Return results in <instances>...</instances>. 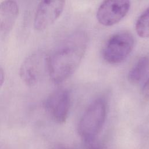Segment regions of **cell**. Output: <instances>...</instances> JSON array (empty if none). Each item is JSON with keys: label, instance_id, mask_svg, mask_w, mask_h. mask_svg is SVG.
<instances>
[{"label": "cell", "instance_id": "7c38bea8", "mask_svg": "<svg viewBox=\"0 0 149 149\" xmlns=\"http://www.w3.org/2000/svg\"><path fill=\"white\" fill-rule=\"evenodd\" d=\"M142 94L143 97L145 99L149 101V77L145 82L143 90H142Z\"/></svg>", "mask_w": 149, "mask_h": 149}, {"label": "cell", "instance_id": "3957f363", "mask_svg": "<svg viewBox=\"0 0 149 149\" xmlns=\"http://www.w3.org/2000/svg\"><path fill=\"white\" fill-rule=\"evenodd\" d=\"M134 44V39L130 33L126 31L116 33L106 42L102 50L103 58L111 64L120 63L130 55Z\"/></svg>", "mask_w": 149, "mask_h": 149}, {"label": "cell", "instance_id": "ba28073f", "mask_svg": "<svg viewBox=\"0 0 149 149\" xmlns=\"http://www.w3.org/2000/svg\"><path fill=\"white\" fill-rule=\"evenodd\" d=\"M16 2L4 1L0 3V43L5 40L13 28L19 16Z\"/></svg>", "mask_w": 149, "mask_h": 149}, {"label": "cell", "instance_id": "5b68a950", "mask_svg": "<svg viewBox=\"0 0 149 149\" xmlns=\"http://www.w3.org/2000/svg\"><path fill=\"white\" fill-rule=\"evenodd\" d=\"M43 105L45 111L55 122L64 123L70 108V93L66 89L56 90L48 96Z\"/></svg>", "mask_w": 149, "mask_h": 149}, {"label": "cell", "instance_id": "4fadbf2b", "mask_svg": "<svg viewBox=\"0 0 149 149\" xmlns=\"http://www.w3.org/2000/svg\"><path fill=\"white\" fill-rule=\"evenodd\" d=\"M5 80V73L3 69L0 66V88L2 86Z\"/></svg>", "mask_w": 149, "mask_h": 149}, {"label": "cell", "instance_id": "8fae6325", "mask_svg": "<svg viewBox=\"0 0 149 149\" xmlns=\"http://www.w3.org/2000/svg\"><path fill=\"white\" fill-rule=\"evenodd\" d=\"M86 149H103L101 146L97 141L96 139L84 141Z\"/></svg>", "mask_w": 149, "mask_h": 149}, {"label": "cell", "instance_id": "9c48e42d", "mask_svg": "<svg viewBox=\"0 0 149 149\" xmlns=\"http://www.w3.org/2000/svg\"><path fill=\"white\" fill-rule=\"evenodd\" d=\"M149 66L147 56L141 57L129 70L127 75L129 81L133 84L139 83L144 77Z\"/></svg>", "mask_w": 149, "mask_h": 149}, {"label": "cell", "instance_id": "52a82bcc", "mask_svg": "<svg viewBox=\"0 0 149 149\" xmlns=\"http://www.w3.org/2000/svg\"><path fill=\"white\" fill-rule=\"evenodd\" d=\"M130 7L129 1H105L97 10V19L102 25L113 26L119 22L127 15Z\"/></svg>", "mask_w": 149, "mask_h": 149}, {"label": "cell", "instance_id": "30bf717a", "mask_svg": "<svg viewBox=\"0 0 149 149\" xmlns=\"http://www.w3.org/2000/svg\"><path fill=\"white\" fill-rule=\"evenodd\" d=\"M136 31L141 38H149V8L139 17L136 23Z\"/></svg>", "mask_w": 149, "mask_h": 149}, {"label": "cell", "instance_id": "8992f818", "mask_svg": "<svg viewBox=\"0 0 149 149\" xmlns=\"http://www.w3.org/2000/svg\"><path fill=\"white\" fill-rule=\"evenodd\" d=\"M65 5V1L62 0L41 1L34 13V29L42 31L51 26L61 16Z\"/></svg>", "mask_w": 149, "mask_h": 149}, {"label": "cell", "instance_id": "277c9868", "mask_svg": "<svg viewBox=\"0 0 149 149\" xmlns=\"http://www.w3.org/2000/svg\"><path fill=\"white\" fill-rule=\"evenodd\" d=\"M48 56L44 52L36 51L23 61L19 76L26 85L33 87L40 83L46 73H48Z\"/></svg>", "mask_w": 149, "mask_h": 149}, {"label": "cell", "instance_id": "6da1fadb", "mask_svg": "<svg viewBox=\"0 0 149 149\" xmlns=\"http://www.w3.org/2000/svg\"><path fill=\"white\" fill-rule=\"evenodd\" d=\"M87 43L84 33H75L48 56V74L54 83H62L73 74L85 54Z\"/></svg>", "mask_w": 149, "mask_h": 149}, {"label": "cell", "instance_id": "7a4b0ae2", "mask_svg": "<svg viewBox=\"0 0 149 149\" xmlns=\"http://www.w3.org/2000/svg\"><path fill=\"white\" fill-rule=\"evenodd\" d=\"M107 102L102 98L94 100L83 114L78 132L84 141L95 139L102 129L107 116Z\"/></svg>", "mask_w": 149, "mask_h": 149}]
</instances>
